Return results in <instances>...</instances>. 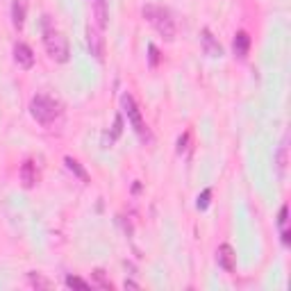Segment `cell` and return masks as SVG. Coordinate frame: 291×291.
I'll return each mask as SVG.
<instances>
[{
  "mask_svg": "<svg viewBox=\"0 0 291 291\" xmlns=\"http://www.w3.org/2000/svg\"><path fill=\"white\" fill-rule=\"evenodd\" d=\"M121 105H123V112H125V116H128L130 125H132L134 134L139 137V141H141L143 146H150V143L155 141V137H153V132H150V128L146 125V121L141 119V112H139L134 98L130 94H123L121 96Z\"/></svg>",
  "mask_w": 291,
  "mask_h": 291,
  "instance_id": "3",
  "label": "cell"
},
{
  "mask_svg": "<svg viewBox=\"0 0 291 291\" xmlns=\"http://www.w3.org/2000/svg\"><path fill=\"white\" fill-rule=\"evenodd\" d=\"M289 237H291V234L284 230V227H282V243H284V246H289Z\"/></svg>",
  "mask_w": 291,
  "mask_h": 291,
  "instance_id": "24",
  "label": "cell"
},
{
  "mask_svg": "<svg viewBox=\"0 0 291 291\" xmlns=\"http://www.w3.org/2000/svg\"><path fill=\"white\" fill-rule=\"evenodd\" d=\"M87 46H89V53L94 55L98 62H103L105 57V39H103V32L96 28V25H87Z\"/></svg>",
  "mask_w": 291,
  "mask_h": 291,
  "instance_id": "5",
  "label": "cell"
},
{
  "mask_svg": "<svg viewBox=\"0 0 291 291\" xmlns=\"http://www.w3.org/2000/svg\"><path fill=\"white\" fill-rule=\"evenodd\" d=\"M275 166H277V175L284 178L286 175V141L282 143L280 150H277V155H275Z\"/></svg>",
  "mask_w": 291,
  "mask_h": 291,
  "instance_id": "14",
  "label": "cell"
},
{
  "mask_svg": "<svg viewBox=\"0 0 291 291\" xmlns=\"http://www.w3.org/2000/svg\"><path fill=\"white\" fill-rule=\"evenodd\" d=\"M141 14L166 41L175 39V21L171 19V12L168 10H164V7H159V5H143Z\"/></svg>",
  "mask_w": 291,
  "mask_h": 291,
  "instance_id": "2",
  "label": "cell"
},
{
  "mask_svg": "<svg viewBox=\"0 0 291 291\" xmlns=\"http://www.w3.org/2000/svg\"><path fill=\"white\" fill-rule=\"evenodd\" d=\"M286 221H289V205H282L280 207V214H277V227H284L286 225Z\"/></svg>",
  "mask_w": 291,
  "mask_h": 291,
  "instance_id": "21",
  "label": "cell"
},
{
  "mask_svg": "<svg viewBox=\"0 0 291 291\" xmlns=\"http://www.w3.org/2000/svg\"><path fill=\"white\" fill-rule=\"evenodd\" d=\"M216 261H218V266H221L223 271H227V273L237 271V255H234V250H232L230 243H221V246H218Z\"/></svg>",
  "mask_w": 291,
  "mask_h": 291,
  "instance_id": "7",
  "label": "cell"
},
{
  "mask_svg": "<svg viewBox=\"0 0 291 291\" xmlns=\"http://www.w3.org/2000/svg\"><path fill=\"white\" fill-rule=\"evenodd\" d=\"M94 282L100 286V289L112 291V282L105 280V271H103V268H96V271H94Z\"/></svg>",
  "mask_w": 291,
  "mask_h": 291,
  "instance_id": "18",
  "label": "cell"
},
{
  "mask_svg": "<svg viewBox=\"0 0 291 291\" xmlns=\"http://www.w3.org/2000/svg\"><path fill=\"white\" fill-rule=\"evenodd\" d=\"M25 14H28V0H14L12 3V23L16 30H23Z\"/></svg>",
  "mask_w": 291,
  "mask_h": 291,
  "instance_id": "10",
  "label": "cell"
},
{
  "mask_svg": "<svg viewBox=\"0 0 291 291\" xmlns=\"http://www.w3.org/2000/svg\"><path fill=\"white\" fill-rule=\"evenodd\" d=\"M30 114L37 123L53 125L55 121L62 116V105H60V100H55L53 96L37 94L35 98L30 100Z\"/></svg>",
  "mask_w": 291,
  "mask_h": 291,
  "instance_id": "1",
  "label": "cell"
},
{
  "mask_svg": "<svg viewBox=\"0 0 291 291\" xmlns=\"http://www.w3.org/2000/svg\"><path fill=\"white\" fill-rule=\"evenodd\" d=\"M66 286H75V289H89L91 282L82 280V277H78V275H66Z\"/></svg>",
  "mask_w": 291,
  "mask_h": 291,
  "instance_id": "19",
  "label": "cell"
},
{
  "mask_svg": "<svg viewBox=\"0 0 291 291\" xmlns=\"http://www.w3.org/2000/svg\"><path fill=\"white\" fill-rule=\"evenodd\" d=\"M187 143H189V132L180 134V137H178V146H175V150H178V155H182L184 150H187Z\"/></svg>",
  "mask_w": 291,
  "mask_h": 291,
  "instance_id": "22",
  "label": "cell"
},
{
  "mask_svg": "<svg viewBox=\"0 0 291 291\" xmlns=\"http://www.w3.org/2000/svg\"><path fill=\"white\" fill-rule=\"evenodd\" d=\"M94 10H96V19H98V28H105L107 25V0H96Z\"/></svg>",
  "mask_w": 291,
  "mask_h": 291,
  "instance_id": "15",
  "label": "cell"
},
{
  "mask_svg": "<svg viewBox=\"0 0 291 291\" xmlns=\"http://www.w3.org/2000/svg\"><path fill=\"white\" fill-rule=\"evenodd\" d=\"M148 62H150V66L159 64V50H157L155 44H148Z\"/></svg>",
  "mask_w": 291,
  "mask_h": 291,
  "instance_id": "20",
  "label": "cell"
},
{
  "mask_svg": "<svg viewBox=\"0 0 291 291\" xmlns=\"http://www.w3.org/2000/svg\"><path fill=\"white\" fill-rule=\"evenodd\" d=\"M123 286H125V289H139V282H134V280H125V282H123Z\"/></svg>",
  "mask_w": 291,
  "mask_h": 291,
  "instance_id": "23",
  "label": "cell"
},
{
  "mask_svg": "<svg viewBox=\"0 0 291 291\" xmlns=\"http://www.w3.org/2000/svg\"><path fill=\"white\" fill-rule=\"evenodd\" d=\"M232 50H234V55H237L239 60H246L248 50H250V37L246 32H237L234 41H232Z\"/></svg>",
  "mask_w": 291,
  "mask_h": 291,
  "instance_id": "11",
  "label": "cell"
},
{
  "mask_svg": "<svg viewBox=\"0 0 291 291\" xmlns=\"http://www.w3.org/2000/svg\"><path fill=\"white\" fill-rule=\"evenodd\" d=\"M19 178H21L23 189H32L37 184V168H35V162H32V159H28V162L21 164Z\"/></svg>",
  "mask_w": 291,
  "mask_h": 291,
  "instance_id": "9",
  "label": "cell"
},
{
  "mask_svg": "<svg viewBox=\"0 0 291 291\" xmlns=\"http://www.w3.org/2000/svg\"><path fill=\"white\" fill-rule=\"evenodd\" d=\"M64 164H66V168H69V171L73 173L75 178H80V180H82V182H89V173L84 171V168H82V164H80L78 159H73V157H71V155H66V157H64Z\"/></svg>",
  "mask_w": 291,
  "mask_h": 291,
  "instance_id": "12",
  "label": "cell"
},
{
  "mask_svg": "<svg viewBox=\"0 0 291 291\" xmlns=\"http://www.w3.org/2000/svg\"><path fill=\"white\" fill-rule=\"evenodd\" d=\"M200 44H202V50H205V55H209V57H221V55H223L221 44L214 39V35L207 30V28L200 32Z\"/></svg>",
  "mask_w": 291,
  "mask_h": 291,
  "instance_id": "8",
  "label": "cell"
},
{
  "mask_svg": "<svg viewBox=\"0 0 291 291\" xmlns=\"http://www.w3.org/2000/svg\"><path fill=\"white\" fill-rule=\"evenodd\" d=\"M121 132H123V114H116V116H114L112 134H105V148H109V146L121 137Z\"/></svg>",
  "mask_w": 291,
  "mask_h": 291,
  "instance_id": "13",
  "label": "cell"
},
{
  "mask_svg": "<svg viewBox=\"0 0 291 291\" xmlns=\"http://www.w3.org/2000/svg\"><path fill=\"white\" fill-rule=\"evenodd\" d=\"M209 202H212V189H202L200 193H198V200H196V207L200 209V212H205V209L209 207Z\"/></svg>",
  "mask_w": 291,
  "mask_h": 291,
  "instance_id": "17",
  "label": "cell"
},
{
  "mask_svg": "<svg viewBox=\"0 0 291 291\" xmlns=\"http://www.w3.org/2000/svg\"><path fill=\"white\" fill-rule=\"evenodd\" d=\"M44 46H46V53L53 57L57 64H66L69 62V41L66 37L62 35L60 30H53V28H46L44 32Z\"/></svg>",
  "mask_w": 291,
  "mask_h": 291,
  "instance_id": "4",
  "label": "cell"
},
{
  "mask_svg": "<svg viewBox=\"0 0 291 291\" xmlns=\"http://www.w3.org/2000/svg\"><path fill=\"white\" fill-rule=\"evenodd\" d=\"M91 3H96V0H91Z\"/></svg>",
  "mask_w": 291,
  "mask_h": 291,
  "instance_id": "25",
  "label": "cell"
},
{
  "mask_svg": "<svg viewBox=\"0 0 291 291\" xmlns=\"http://www.w3.org/2000/svg\"><path fill=\"white\" fill-rule=\"evenodd\" d=\"M28 282H30L32 286H37V289H50V286H53V282H50L48 277H44L41 273H28Z\"/></svg>",
  "mask_w": 291,
  "mask_h": 291,
  "instance_id": "16",
  "label": "cell"
},
{
  "mask_svg": "<svg viewBox=\"0 0 291 291\" xmlns=\"http://www.w3.org/2000/svg\"><path fill=\"white\" fill-rule=\"evenodd\" d=\"M14 62L19 64V69L30 71L32 66H35V53H32L30 46L23 44V41H16L14 44Z\"/></svg>",
  "mask_w": 291,
  "mask_h": 291,
  "instance_id": "6",
  "label": "cell"
}]
</instances>
